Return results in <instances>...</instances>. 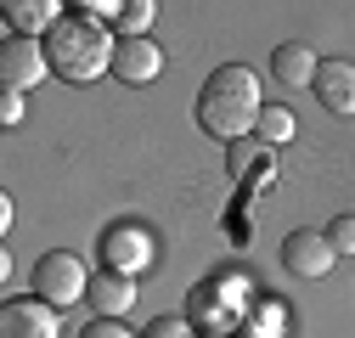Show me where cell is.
Returning a JSON list of instances; mask_svg holds the SVG:
<instances>
[{"label":"cell","mask_w":355,"mask_h":338,"mask_svg":"<svg viewBox=\"0 0 355 338\" xmlns=\"http://www.w3.org/2000/svg\"><path fill=\"white\" fill-rule=\"evenodd\" d=\"M79 338H141V332H130V327L113 321V316H96L91 327H79Z\"/></svg>","instance_id":"cell-18"},{"label":"cell","mask_w":355,"mask_h":338,"mask_svg":"<svg viewBox=\"0 0 355 338\" xmlns=\"http://www.w3.org/2000/svg\"><path fill=\"white\" fill-rule=\"evenodd\" d=\"M17 118H23V96L6 91V96H0V124H17Z\"/></svg>","instance_id":"cell-20"},{"label":"cell","mask_w":355,"mask_h":338,"mask_svg":"<svg viewBox=\"0 0 355 338\" xmlns=\"http://www.w3.org/2000/svg\"><path fill=\"white\" fill-rule=\"evenodd\" d=\"M226 175H232V186L259 192L265 181L277 175V152L265 147V141H232L226 147Z\"/></svg>","instance_id":"cell-8"},{"label":"cell","mask_w":355,"mask_h":338,"mask_svg":"<svg viewBox=\"0 0 355 338\" xmlns=\"http://www.w3.org/2000/svg\"><path fill=\"white\" fill-rule=\"evenodd\" d=\"M85 293H91V271H85L79 254L51 248V254H40V260H34V299H46L57 310V305H79Z\"/></svg>","instance_id":"cell-3"},{"label":"cell","mask_w":355,"mask_h":338,"mask_svg":"<svg viewBox=\"0 0 355 338\" xmlns=\"http://www.w3.org/2000/svg\"><path fill=\"white\" fill-rule=\"evenodd\" d=\"M327 242H333V248H338V254H344V248H349V254H355V215H338V220H333V226H327Z\"/></svg>","instance_id":"cell-19"},{"label":"cell","mask_w":355,"mask_h":338,"mask_svg":"<svg viewBox=\"0 0 355 338\" xmlns=\"http://www.w3.org/2000/svg\"><path fill=\"white\" fill-rule=\"evenodd\" d=\"M333 260H338V248L327 242V231H293V237H282V265H288V276H299V282H322L327 271H333Z\"/></svg>","instance_id":"cell-5"},{"label":"cell","mask_w":355,"mask_h":338,"mask_svg":"<svg viewBox=\"0 0 355 338\" xmlns=\"http://www.w3.org/2000/svg\"><path fill=\"white\" fill-rule=\"evenodd\" d=\"M51 57H46V39H28V34H6L0 39V84L6 91H34L40 79H46Z\"/></svg>","instance_id":"cell-4"},{"label":"cell","mask_w":355,"mask_h":338,"mask_svg":"<svg viewBox=\"0 0 355 338\" xmlns=\"http://www.w3.org/2000/svg\"><path fill=\"white\" fill-rule=\"evenodd\" d=\"M0 12H6V23H12V34H51L68 12L57 6V0H6V6H0Z\"/></svg>","instance_id":"cell-13"},{"label":"cell","mask_w":355,"mask_h":338,"mask_svg":"<svg viewBox=\"0 0 355 338\" xmlns=\"http://www.w3.org/2000/svg\"><path fill=\"white\" fill-rule=\"evenodd\" d=\"M316 102L327 107V113H338V118H355V62L349 57H327L322 68H316Z\"/></svg>","instance_id":"cell-7"},{"label":"cell","mask_w":355,"mask_h":338,"mask_svg":"<svg viewBox=\"0 0 355 338\" xmlns=\"http://www.w3.org/2000/svg\"><path fill=\"white\" fill-rule=\"evenodd\" d=\"M153 17H158L153 0H130V6H119V28H124V39H141Z\"/></svg>","instance_id":"cell-16"},{"label":"cell","mask_w":355,"mask_h":338,"mask_svg":"<svg viewBox=\"0 0 355 338\" xmlns=\"http://www.w3.org/2000/svg\"><path fill=\"white\" fill-rule=\"evenodd\" d=\"M265 113V96H259V79L243 68V62H226L203 79L198 91V124L214 136V141H243Z\"/></svg>","instance_id":"cell-1"},{"label":"cell","mask_w":355,"mask_h":338,"mask_svg":"<svg viewBox=\"0 0 355 338\" xmlns=\"http://www.w3.org/2000/svg\"><path fill=\"white\" fill-rule=\"evenodd\" d=\"M85 305H91L96 316L124 321V316H130V305H136V282L119 276V271H102V276H91V293H85Z\"/></svg>","instance_id":"cell-12"},{"label":"cell","mask_w":355,"mask_h":338,"mask_svg":"<svg viewBox=\"0 0 355 338\" xmlns=\"http://www.w3.org/2000/svg\"><path fill=\"white\" fill-rule=\"evenodd\" d=\"M113 39L96 17H62L51 34H46V57H51V73H62L68 84H91L96 73L113 68Z\"/></svg>","instance_id":"cell-2"},{"label":"cell","mask_w":355,"mask_h":338,"mask_svg":"<svg viewBox=\"0 0 355 338\" xmlns=\"http://www.w3.org/2000/svg\"><path fill=\"white\" fill-rule=\"evenodd\" d=\"M141 338H192V321L187 316H158L141 327Z\"/></svg>","instance_id":"cell-17"},{"label":"cell","mask_w":355,"mask_h":338,"mask_svg":"<svg viewBox=\"0 0 355 338\" xmlns=\"http://www.w3.org/2000/svg\"><path fill=\"white\" fill-rule=\"evenodd\" d=\"M57 310L46 305V299H6L0 305V338H57Z\"/></svg>","instance_id":"cell-6"},{"label":"cell","mask_w":355,"mask_h":338,"mask_svg":"<svg viewBox=\"0 0 355 338\" xmlns=\"http://www.w3.org/2000/svg\"><path fill=\"white\" fill-rule=\"evenodd\" d=\"M187 321L203 327V332H226V327H232L226 293H220L214 282H198V287H192V299H187Z\"/></svg>","instance_id":"cell-14"},{"label":"cell","mask_w":355,"mask_h":338,"mask_svg":"<svg viewBox=\"0 0 355 338\" xmlns=\"http://www.w3.org/2000/svg\"><path fill=\"white\" fill-rule=\"evenodd\" d=\"M316 68L322 57L304 46V39H282V46L271 51V79L288 84V91H304V84H316Z\"/></svg>","instance_id":"cell-10"},{"label":"cell","mask_w":355,"mask_h":338,"mask_svg":"<svg viewBox=\"0 0 355 338\" xmlns=\"http://www.w3.org/2000/svg\"><path fill=\"white\" fill-rule=\"evenodd\" d=\"M254 130H259V141H265V147H282V141L293 136V113H288V107H277V102H265V113H259Z\"/></svg>","instance_id":"cell-15"},{"label":"cell","mask_w":355,"mask_h":338,"mask_svg":"<svg viewBox=\"0 0 355 338\" xmlns=\"http://www.w3.org/2000/svg\"><path fill=\"white\" fill-rule=\"evenodd\" d=\"M158 68H164V51L153 46L147 34H141V39H119V51H113V73H119L124 84H153Z\"/></svg>","instance_id":"cell-11"},{"label":"cell","mask_w":355,"mask_h":338,"mask_svg":"<svg viewBox=\"0 0 355 338\" xmlns=\"http://www.w3.org/2000/svg\"><path fill=\"white\" fill-rule=\"evenodd\" d=\"M102 260H107V271H119V276H136V271L153 260V242H147L141 226H107V237H102Z\"/></svg>","instance_id":"cell-9"}]
</instances>
